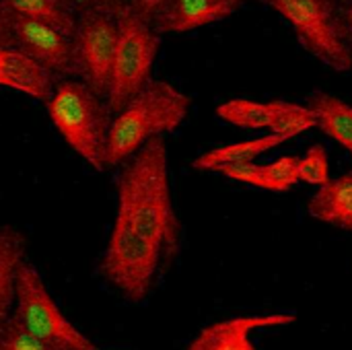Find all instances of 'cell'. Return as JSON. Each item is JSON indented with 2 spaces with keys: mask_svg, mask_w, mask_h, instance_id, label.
Masks as SVG:
<instances>
[{
  "mask_svg": "<svg viewBox=\"0 0 352 350\" xmlns=\"http://www.w3.org/2000/svg\"><path fill=\"white\" fill-rule=\"evenodd\" d=\"M27 256V237L12 225H0V322L14 309L16 274Z\"/></svg>",
  "mask_w": 352,
  "mask_h": 350,
  "instance_id": "16",
  "label": "cell"
},
{
  "mask_svg": "<svg viewBox=\"0 0 352 350\" xmlns=\"http://www.w3.org/2000/svg\"><path fill=\"white\" fill-rule=\"evenodd\" d=\"M0 45H14L12 25H10V12L2 4H0Z\"/></svg>",
  "mask_w": 352,
  "mask_h": 350,
  "instance_id": "24",
  "label": "cell"
},
{
  "mask_svg": "<svg viewBox=\"0 0 352 350\" xmlns=\"http://www.w3.org/2000/svg\"><path fill=\"white\" fill-rule=\"evenodd\" d=\"M12 316L47 350H99L89 336L66 320L37 268L27 260L21 264L16 274Z\"/></svg>",
  "mask_w": 352,
  "mask_h": 350,
  "instance_id": "7",
  "label": "cell"
},
{
  "mask_svg": "<svg viewBox=\"0 0 352 350\" xmlns=\"http://www.w3.org/2000/svg\"><path fill=\"white\" fill-rule=\"evenodd\" d=\"M118 23L111 10L85 8L76 14L72 31V50L76 76L105 99L116 56Z\"/></svg>",
  "mask_w": 352,
  "mask_h": 350,
  "instance_id": "8",
  "label": "cell"
},
{
  "mask_svg": "<svg viewBox=\"0 0 352 350\" xmlns=\"http://www.w3.org/2000/svg\"><path fill=\"white\" fill-rule=\"evenodd\" d=\"M116 221H122L136 233L155 241L163 250L167 266L173 264L182 245V223L171 196L165 136L146 140L122 163Z\"/></svg>",
  "mask_w": 352,
  "mask_h": 350,
  "instance_id": "1",
  "label": "cell"
},
{
  "mask_svg": "<svg viewBox=\"0 0 352 350\" xmlns=\"http://www.w3.org/2000/svg\"><path fill=\"white\" fill-rule=\"evenodd\" d=\"M297 177H299V184H307L316 188L324 186L330 179V161L322 144H311L305 157L299 159Z\"/></svg>",
  "mask_w": 352,
  "mask_h": 350,
  "instance_id": "21",
  "label": "cell"
},
{
  "mask_svg": "<svg viewBox=\"0 0 352 350\" xmlns=\"http://www.w3.org/2000/svg\"><path fill=\"white\" fill-rule=\"evenodd\" d=\"M128 4L132 6V10L146 23L153 25L155 17L159 14L161 6L165 4V0H128Z\"/></svg>",
  "mask_w": 352,
  "mask_h": 350,
  "instance_id": "23",
  "label": "cell"
},
{
  "mask_svg": "<svg viewBox=\"0 0 352 350\" xmlns=\"http://www.w3.org/2000/svg\"><path fill=\"white\" fill-rule=\"evenodd\" d=\"M14 45L37 62L52 76H76V62L72 50V35L19 14H10Z\"/></svg>",
  "mask_w": 352,
  "mask_h": 350,
  "instance_id": "9",
  "label": "cell"
},
{
  "mask_svg": "<svg viewBox=\"0 0 352 350\" xmlns=\"http://www.w3.org/2000/svg\"><path fill=\"white\" fill-rule=\"evenodd\" d=\"M243 2H245V0H243Z\"/></svg>",
  "mask_w": 352,
  "mask_h": 350,
  "instance_id": "28",
  "label": "cell"
},
{
  "mask_svg": "<svg viewBox=\"0 0 352 350\" xmlns=\"http://www.w3.org/2000/svg\"><path fill=\"white\" fill-rule=\"evenodd\" d=\"M280 99L274 101H256V99H229L217 107V116L237 128L245 130H268Z\"/></svg>",
  "mask_w": 352,
  "mask_h": 350,
  "instance_id": "19",
  "label": "cell"
},
{
  "mask_svg": "<svg viewBox=\"0 0 352 350\" xmlns=\"http://www.w3.org/2000/svg\"><path fill=\"white\" fill-rule=\"evenodd\" d=\"M307 105L316 113L318 128L336 140L352 157V105L326 91H316Z\"/></svg>",
  "mask_w": 352,
  "mask_h": 350,
  "instance_id": "17",
  "label": "cell"
},
{
  "mask_svg": "<svg viewBox=\"0 0 352 350\" xmlns=\"http://www.w3.org/2000/svg\"><path fill=\"white\" fill-rule=\"evenodd\" d=\"M340 14H342V25H344V35H346V43L352 52V0L342 2L340 0Z\"/></svg>",
  "mask_w": 352,
  "mask_h": 350,
  "instance_id": "25",
  "label": "cell"
},
{
  "mask_svg": "<svg viewBox=\"0 0 352 350\" xmlns=\"http://www.w3.org/2000/svg\"><path fill=\"white\" fill-rule=\"evenodd\" d=\"M47 113L64 142L82 157L95 171H105V146L111 124V109L82 80L64 78L45 101Z\"/></svg>",
  "mask_w": 352,
  "mask_h": 350,
  "instance_id": "3",
  "label": "cell"
},
{
  "mask_svg": "<svg viewBox=\"0 0 352 350\" xmlns=\"http://www.w3.org/2000/svg\"><path fill=\"white\" fill-rule=\"evenodd\" d=\"M163 250L122 221L113 223L99 260L101 278L130 303H142L155 289L161 270H167Z\"/></svg>",
  "mask_w": 352,
  "mask_h": 350,
  "instance_id": "4",
  "label": "cell"
},
{
  "mask_svg": "<svg viewBox=\"0 0 352 350\" xmlns=\"http://www.w3.org/2000/svg\"><path fill=\"white\" fill-rule=\"evenodd\" d=\"M76 12H80V10H85V8H91V0H66Z\"/></svg>",
  "mask_w": 352,
  "mask_h": 350,
  "instance_id": "27",
  "label": "cell"
},
{
  "mask_svg": "<svg viewBox=\"0 0 352 350\" xmlns=\"http://www.w3.org/2000/svg\"><path fill=\"white\" fill-rule=\"evenodd\" d=\"M0 350H47L10 314L0 322Z\"/></svg>",
  "mask_w": 352,
  "mask_h": 350,
  "instance_id": "22",
  "label": "cell"
},
{
  "mask_svg": "<svg viewBox=\"0 0 352 350\" xmlns=\"http://www.w3.org/2000/svg\"><path fill=\"white\" fill-rule=\"evenodd\" d=\"M307 212L320 223L352 233V171L320 186L307 202Z\"/></svg>",
  "mask_w": 352,
  "mask_h": 350,
  "instance_id": "13",
  "label": "cell"
},
{
  "mask_svg": "<svg viewBox=\"0 0 352 350\" xmlns=\"http://www.w3.org/2000/svg\"><path fill=\"white\" fill-rule=\"evenodd\" d=\"M295 31L299 43L322 64L336 72L352 68L340 0H264Z\"/></svg>",
  "mask_w": 352,
  "mask_h": 350,
  "instance_id": "6",
  "label": "cell"
},
{
  "mask_svg": "<svg viewBox=\"0 0 352 350\" xmlns=\"http://www.w3.org/2000/svg\"><path fill=\"white\" fill-rule=\"evenodd\" d=\"M318 128V120L316 113L311 111L309 105H301V103H291V101H280L278 111L268 128V132L274 134H287L291 138L299 136L305 130Z\"/></svg>",
  "mask_w": 352,
  "mask_h": 350,
  "instance_id": "20",
  "label": "cell"
},
{
  "mask_svg": "<svg viewBox=\"0 0 352 350\" xmlns=\"http://www.w3.org/2000/svg\"><path fill=\"white\" fill-rule=\"evenodd\" d=\"M111 12L118 23V41L105 101L111 113H116L151 80L161 35L151 23L142 21L128 2L116 6Z\"/></svg>",
  "mask_w": 352,
  "mask_h": 350,
  "instance_id": "5",
  "label": "cell"
},
{
  "mask_svg": "<svg viewBox=\"0 0 352 350\" xmlns=\"http://www.w3.org/2000/svg\"><path fill=\"white\" fill-rule=\"evenodd\" d=\"M0 4L10 14L47 23L66 35H72L76 25V10L66 0H0Z\"/></svg>",
  "mask_w": 352,
  "mask_h": 350,
  "instance_id": "18",
  "label": "cell"
},
{
  "mask_svg": "<svg viewBox=\"0 0 352 350\" xmlns=\"http://www.w3.org/2000/svg\"><path fill=\"white\" fill-rule=\"evenodd\" d=\"M291 136L287 134H264L252 140H241V142H233V144H225V146H217L212 151L202 153L198 159H194L192 167L198 171H212V173H221L227 167H235V165H245L256 161L258 157L266 155L268 151L278 149L280 144L289 142Z\"/></svg>",
  "mask_w": 352,
  "mask_h": 350,
  "instance_id": "14",
  "label": "cell"
},
{
  "mask_svg": "<svg viewBox=\"0 0 352 350\" xmlns=\"http://www.w3.org/2000/svg\"><path fill=\"white\" fill-rule=\"evenodd\" d=\"M241 4L243 0H165L153 27L159 35L188 33L229 19Z\"/></svg>",
  "mask_w": 352,
  "mask_h": 350,
  "instance_id": "11",
  "label": "cell"
},
{
  "mask_svg": "<svg viewBox=\"0 0 352 350\" xmlns=\"http://www.w3.org/2000/svg\"><path fill=\"white\" fill-rule=\"evenodd\" d=\"M192 99L167 80H148L126 105L113 113L107 146L105 167H120L146 140L175 132L190 113Z\"/></svg>",
  "mask_w": 352,
  "mask_h": 350,
  "instance_id": "2",
  "label": "cell"
},
{
  "mask_svg": "<svg viewBox=\"0 0 352 350\" xmlns=\"http://www.w3.org/2000/svg\"><path fill=\"white\" fill-rule=\"evenodd\" d=\"M128 0H91V6L93 8H103V10H113L116 6L124 4Z\"/></svg>",
  "mask_w": 352,
  "mask_h": 350,
  "instance_id": "26",
  "label": "cell"
},
{
  "mask_svg": "<svg viewBox=\"0 0 352 350\" xmlns=\"http://www.w3.org/2000/svg\"><path fill=\"white\" fill-rule=\"evenodd\" d=\"M297 322V314L276 311L260 316H237L204 328L188 350H258L252 334L268 328H283Z\"/></svg>",
  "mask_w": 352,
  "mask_h": 350,
  "instance_id": "10",
  "label": "cell"
},
{
  "mask_svg": "<svg viewBox=\"0 0 352 350\" xmlns=\"http://www.w3.org/2000/svg\"><path fill=\"white\" fill-rule=\"evenodd\" d=\"M0 87L47 101L54 91V76L16 45H0Z\"/></svg>",
  "mask_w": 352,
  "mask_h": 350,
  "instance_id": "12",
  "label": "cell"
},
{
  "mask_svg": "<svg viewBox=\"0 0 352 350\" xmlns=\"http://www.w3.org/2000/svg\"><path fill=\"white\" fill-rule=\"evenodd\" d=\"M297 163L299 157L295 155H287L280 157L272 163H245V165H235V167H227L221 171V175L258 188V190H268V192H287L293 186L299 184L297 177Z\"/></svg>",
  "mask_w": 352,
  "mask_h": 350,
  "instance_id": "15",
  "label": "cell"
}]
</instances>
